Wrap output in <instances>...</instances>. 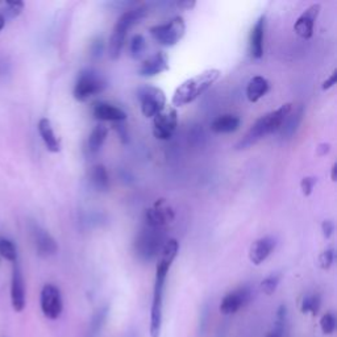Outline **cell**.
<instances>
[{
	"instance_id": "obj_26",
	"label": "cell",
	"mask_w": 337,
	"mask_h": 337,
	"mask_svg": "<svg viewBox=\"0 0 337 337\" xmlns=\"http://www.w3.org/2000/svg\"><path fill=\"white\" fill-rule=\"evenodd\" d=\"M0 256L12 264L17 261V246L12 240L0 237Z\"/></svg>"
},
{
	"instance_id": "obj_28",
	"label": "cell",
	"mask_w": 337,
	"mask_h": 337,
	"mask_svg": "<svg viewBox=\"0 0 337 337\" xmlns=\"http://www.w3.org/2000/svg\"><path fill=\"white\" fill-rule=\"evenodd\" d=\"M145 49H146V40L144 38V36L142 34H135L131 43H129L131 55H132L133 58H138V57H141Z\"/></svg>"
},
{
	"instance_id": "obj_20",
	"label": "cell",
	"mask_w": 337,
	"mask_h": 337,
	"mask_svg": "<svg viewBox=\"0 0 337 337\" xmlns=\"http://www.w3.org/2000/svg\"><path fill=\"white\" fill-rule=\"evenodd\" d=\"M37 129H38L40 137L44 141V144H45L46 149L50 153H59L61 152V141H59V138L55 135L52 121L48 117H43V119H40L38 124H37Z\"/></svg>"
},
{
	"instance_id": "obj_36",
	"label": "cell",
	"mask_w": 337,
	"mask_h": 337,
	"mask_svg": "<svg viewBox=\"0 0 337 337\" xmlns=\"http://www.w3.org/2000/svg\"><path fill=\"white\" fill-rule=\"evenodd\" d=\"M322 232L325 239H331L334 232V223L332 220H324L322 224Z\"/></svg>"
},
{
	"instance_id": "obj_37",
	"label": "cell",
	"mask_w": 337,
	"mask_h": 337,
	"mask_svg": "<svg viewBox=\"0 0 337 337\" xmlns=\"http://www.w3.org/2000/svg\"><path fill=\"white\" fill-rule=\"evenodd\" d=\"M336 80H337V70H333V71H332L331 75H329V77L327 78V79H325L324 82H323L322 89L324 90V91H325V90L332 89V87H333L334 85H336Z\"/></svg>"
},
{
	"instance_id": "obj_23",
	"label": "cell",
	"mask_w": 337,
	"mask_h": 337,
	"mask_svg": "<svg viewBox=\"0 0 337 337\" xmlns=\"http://www.w3.org/2000/svg\"><path fill=\"white\" fill-rule=\"evenodd\" d=\"M90 181H91L94 188H96L98 191H104L108 190L110 187V175H108L107 168L104 165H95L91 168V173H90Z\"/></svg>"
},
{
	"instance_id": "obj_13",
	"label": "cell",
	"mask_w": 337,
	"mask_h": 337,
	"mask_svg": "<svg viewBox=\"0 0 337 337\" xmlns=\"http://www.w3.org/2000/svg\"><path fill=\"white\" fill-rule=\"evenodd\" d=\"M251 301V288L249 286H241V287L228 292L221 299L220 312L223 315H233L239 312L241 308L246 306Z\"/></svg>"
},
{
	"instance_id": "obj_9",
	"label": "cell",
	"mask_w": 337,
	"mask_h": 337,
	"mask_svg": "<svg viewBox=\"0 0 337 337\" xmlns=\"http://www.w3.org/2000/svg\"><path fill=\"white\" fill-rule=\"evenodd\" d=\"M145 227L154 229H165L175 218L174 208L166 199H157L145 211Z\"/></svg>"
},
{
	"instance_id": "obj_5",
	"label": "cell",
	"mask_w": 337,
	"mask_h": 337,
	"mask_svg": "<svg viewBox=\"0 0 337 337\" xmlns=\"http://www.w3.org/2000/svg\"><path fill=\"white\" fill-rule=\"evenodd\" d=\"M166 241L167 239H166L165 230L145 227L138 233L133 244L136 256L140 260L149 262L160 256Z\"/></svg>"
},
{
	"instance_id": "obj_38",
	"label": "cell",
	"mask_w": 337,
	"mask_h": 337,
	"mask_svg": "<svg viewBox=\"0 0 337 337\" xmlns=\"http://www.w3.org/2000/svg\"><path fill=\"white\" fill-rule=\"evenodd\" d=\"M177 6L182 9H193L196 6L194 0H183V2H178Z\"/></svg>"
},
{
	"instance_id": "obj_3",
	"label": "cell",
	"mask_w": 337,
	"mask_h": 337,
	"mask_svg": "<svg viewBox=\"0 0 337 337\" xmlns=\"http://www.w3.org/2000/svg\"><path fill=\"white\" fill-rule=\"evenodd\" d=\"M220 75L221 73L218 69H208V70L202 71L200 74H196L195 77L184 80L175 89L174 94H173V107H183V106L193 103L200 95H203L207 90L211 89L212 85L218 82Z\"/></svg>"
},
{
	"instance_id": "obj_11",
	"label": "cell",
	"mask_w": 337,
	"mask_h": 337,
	"mask_svg": "<svg viewBox=\"0 0 337 337\" xmlns=\"http://www.w3.org/2000/svg\"><path fill=\"white\" fill-rule=\"evenodd\" d=\"M178 127V114L175 107L166 106L160 114L153 117V135L162 141L173 137Z\"/></svg>"
},
{
	"instance_id": "obj_21",
	"label": "cell",
	"mask_w": 337,
	"mask_h": 337,
	"mask_svg": "<svg viewBox=\"0 0 337 337\" xmlns=\"http://www.w3.org/2000/svg\"><path fill=\"white\" fill-rule=\"evenodd\" d=\"M241 125V119L236 115L224 114L214 119L211 123V131L218 135H225V133L236 132Z\"/></svg>"
},
{
	"instance_id": "obj_1",
	"label": "cell",
	"mask_w": 337,
	"mask_h": 337,
	"mask_svg": "<svg viewBox=\"0 0 337 337\" xmlns=\"http://www.w3.org/2000/svg\"><path fill=\"white\" fill-rule=\"evenodd\" d=\"M179 251V242L175 239H168L165 242L156 266V279H154L153 301L151 308V327L149 333L151 337H161L163 320V291H165V283L167 278L168 270L172 267L173 262L177 258Z\"/></svg>"
},
{
	"instance_id": "obj_29",
	"label": "cell",
	"mask_w": 337,
	"mask_h": 337,
	"mask_svg": "<svg viewBox=\"0 0 337 337\" xmlns=\"http://www.w3.org/2000/svg\"><path fill=\"white\" fill-rule=\"evenodd\" d=\"M301 120H302V110L299 111V112H297L295 115H292V116L288 115V116L286 117L285 121H283L282 127H281L279 131H282V135L291 136L292 133L297 131L298 125L301 123Z\"/></svg>"
},
{
	"instance_id": "obj_12",
	"label": "cell",
	"mask_w": 337,
	"mask_h": 337,
	"mask_svg": "<svg viewBox=\"0 0 337 337\" xmlns=\"http://www.w3.org/2000/svg\"><path fill=\"white\" fill-rule=\"evenodd\" d=\"M11 303L16 312H23L27 306V290H25L24 274L18 261L12 264L11 277Z\"/></svg>"
},
{
	"instance_id": "obj_39",
	"label": "cell",
	"mask_w": 337,
	"mask_h": 337,
	"mask_svg": "<svg viewBox=\"0 0 337 337\" xmlns=\"http://www.w3.org/2000/svg\"><path fill=\"white\" fill-rule=\"evenodd\" d=\"M329 151H331V145L320 144L319 148H318V154H319V156H325V154L328 153Z\"/></svg>"
},
{
	"instance_id": "obj_17",
	"label": "cell",
	"mask_w": 337,
	"mask_h": 337,
	"mask_svg": "<svg viewBox=\"0 0 337 337\" xmlns=\"http://www.w3.org/2000/svg\"><path fill=\"white\" fill-rule=\"evenodd\" d=\"M265 28H266V16L262 15L258 17L256 24L253 25L250 36H249V52H250L251 57L256 59L264 57Z\"/></svg>"
},
{
	"instance_id": "obj_16",
	"label": "cell",
	"mask_w": 337,
	"mask_h": 337,
	"mask_svg": "<svg viewBox=\"0 0 337 337\" xmlns=\"http://www.w3.org/2000/svg\"><path fill=\"white\" fill-rule=\"evenodd\" d=\"M168 70V57L165 52H157L142 61L138 68V74L141 77H156L158 74Z\"/></svg>"
},
{
	"instance_id": "obj_2",
	"label": "cell",
	"mask_w": 337,
	"mask_h": 337,
	"mask_svg": "<svg viewBox=\"0 0 337 337\" xmlns=\"http://www.w3.org/2000/svg\"><path fill=\"white\" fill-rule=\"evenodd\" d=\"M291 103H285V104H282L281 107L277 108V110L271 111L269 114L260 117V119L250 127V129L246 132V135L240 140L239 144L236 145L237 149H240V151H241V149H248L251 145L257 144L260 140L266 137V136L279 131L281 127H282L283 121L286 120V117L291 114Z\"/></svg>"
},
{
	"instance_id": "obj_33",
	"label": "cell",
	"mask_w": 337,
	"mask_h": 337,
	"mask_svg": "<svg viewBox=\"0 0 337 337\" xmlns=\"http://www.w3.org/2000/svg\"><path fill=\"white\" fill-rule=\"evenodd\" d=\"M316 183H318V178L316 177H304L301 182V188L303 195L310 196Z\"/></svg>"
},
{
	"instance_id": "obj_4",
	"label": "cell",
	"mask_w": 337,
	"mask_h": 337,
	"mask_svg": "<svg viewBox=\"0 0 337 337\" xmlns=\"http://www.w3.org/2000/svg\"><path fill=\"white\" fill-rule=\"evenodd\" d=\"M148 13L146 7H137V8L128 9L123 15L120 16L116 24L114 25L112 33L110 37V53L111 59H117L121 54L124 45H125V38L129 29L135 24H137L141 18H144Z\"/></svg>"
},
{
	"instance_id": "obj_14",
	"label": "cell",
	"mask_w": 337,
	"mask_h": 337,
	"mask_svg": "<svg viewBox=\"0 0 337 337\" xmlns=\"http://www.w3.org/2000/svg\"><path fill=\"white\" fill-rule=\"evenodd\" d=\"M322 6L319 3L311 4L308 8H306L302 12V15L297 18L294 24V31L298 36L303 40H310L313 36V29H315V23L319 17Z\"/></svg>"
},
{
	"instance_id": "obj_22",
	"label": "cell",
	"mask_w": 337,
	"mask_h": 337,
	"mask_svg": "<svg viewBox=\"0 0 337 337\" xmlns=\"http://www.w3.org/2000/svg\"><path fill=\"white\" fill-rule=\"evenodd\" d=\"M270 90V83L262 75H256L246 85V98L250 103H257L261 98H264Z\"/></svg>"
},
{
	"instance_id": "obj_40",
	"label": "cell",
	"mask_w": 337,
	"mask_h": 337,
	"mask_svg": "<svg viewBox=\"0 0 337 337\" xmlns=\"http://www.w3.org/2000/svg\"><path fill=\"white\" fill-rule=\"evenodd\" d=\"M336 172H337V165L336 163H333L331 167V179L333 182H336Z\"/></svg>"
},
{
	"instance_id": "obj_30",
	"label": "cell",
	"mask_w": 337,
	"mask_h": 337,
	"mask_svg": "<svg viewBox=\"0 0 337 337\" xmlns=\"http://www.w3.org/2000/svg\"><path fill=\"white\" fill-rule=\"evenodd\" d=\"M279 282H281V276L279 274H270L269 277H266L261 282V291L266 295H273L277 291V288H278Z\"/></svg>"
},
{
	"instance_id": "obj_31",
	"label": "cell",
	"mask_w": 337,
	"mask_h": 337,
	"mask_svg": "<svg viewBox=\"0 0 337 337\" xmlns=\"http://www.w3.org/2000/svg\"><path fill=\"white\" fill-rule=\"evenodd\" d=\"M320 328L324 334H332L336 329V316L332 312H327L320 319Z\"/></svg>"
},
{
	"instance_id": "obj_19",
	"label": "cell",
	"mask_w": 337,
	"mask_h": 337,
	"mask_svg": "<svg viewBox=\"0 0 337 337\" xmlns=\"http://www.w3.org/2000/svg\"><path fill=\"white\" fill-rule=\"evenodd\" d=\"M33 237L37 253L41 257H50V256H54L58 251V244H57L55 239L44 228L36 225L33 228Z\"/></svg>"
},
{
	"instance_id": "obj_34",
	"label": "cell",
	"mask_w": 337,
	"mask_h": 337,
	"mask_svg": "<svg viewBox=\"0 0 337 337\" xmlns=\"http://www.w3.org/2000/svg\"><path fill=\"white\" fill-rule=\"evenodd\" d=\"M7 7H8V11L11 12V16L17 17L24 11L25 4L24 2H20V0H13V2H7Z\"/></svg>"
},
{
	"instance_id": "obj_27",
	"label": "cell",
	"mask_w": 337,
	"mask_h": 337,
	"mask_svg": "<svg viewBox=\"0 0 337 337\" xmlns=\"http://www.w3.org/2000/svg\"><path fill=\"white\" fill-rule=\"evenodd\" d=\"M107 313H108V307H103L100 310H98L92 318L91 322V328H90V333L91 336H96L101 328L104 327V323L107 320Z\"/></svg>"
},
{
	"instance_id": "obj_15",
	"label": "cell",
	"mask_w": 337,
	"mask_h": 337,
	"mask_svg": "<svg viewBox=\"0 0 337 337\" xmlns=\"http://www.w3.org/2000/svg\"><path fill=\"white\" fill-rule=\"evenodd\" d=\"M92 116L99 121L121 123L127 120V112L110 101H96L92 106Z\"/></svg>"
},
{
	"instance_id": "obj_6",
	"label": "cell",
	"mask_w": 337,
	"mask_h": 337,
	"mask_svg": "<svg viewBox=\"0 0 337 337\" xmlns=\"http://www.w3.org/2000/svg\"><path fill=\"white\" fill-rule=\"evenodd\" d=\"M152 37L160 45L170 48L175 46L184 37L186 33V22L182 16H175L172 20L163 23V24H157L149 28Z\"/></svg>"
},
{
	"instance_id": "obj_24",
	"label": "cell",
	"mask_w": 337,
	"mask_h": 337,
	"mask_svg": "<svg viewBox=\"0 0 337 337\" xmlns=\"http://www.w3.org/2000/svg\"><path fill=\"white\" fill-rule=\"evenodd\" d=\"M107 135L108 129L104 125H101V124L96 125L89 136V142H87L89 151L91 153H96V152L100 151L101 146L104 145L106 140H107Z\"/></svg>"
},
{
	"instance_id": "obj_41",
	"label": "cell",
	"mask_w": 337,
	"mask_h": 337,
	"mask_svg": "<svg viewBox=\"0 0 337 337\" xmlns=\"http://www.w3.org/2000/svg\"><path fill=\"white\" fill-rule=\"evenodd\" d=\"M4 27H6V17L0 13V31H2Z\"/></svg>"
},
{
	"instance_id": "obj_32",
	"label": "cell",
	"mask_w": 337,
	"mask_h": 337,
	"mask_svg": "<svg viewBox=\"0 0 337 337\" xmlns=\"http://www.w3.org/2000/svg\"><path fill=\"white\" fill-rule=\"evenodd\" d=\"M334 262V249L327 248L325 250H323L319 256V266L323 270H328L331 269L332 265Z\"/></svg>"
},
{
	"instance_id": "obj_10",
	"label": "cell",
	"mask_w": 337,
	"mask_h": 337,
	"mask_svg": "<svg viewBox=\"0 0 337 337\" xmlns=\"http://www.w3.org/2000/svg\"><path fill=\"white\" fill-rule=\"evenodd\" d=\"M40 306L44 316L49 320H57L64 311L61 290L55 285L46 283L41 290Z\"/></svg>"
},
{
	"instance_id": "obj_25",
	"label": "cell",
	"mask_w": 337,
	"mask_h": 337,
	"mask_svg": "<svg viewBox=\"0 0 337 337\" xmlns=\"http://www.w3.org/2000/svg\"><path fill=\"white\" fill-rule=\"evenodd\" d=\"M322 306V298L319 294L312 292V294L304 295L301 302V311L302 313H310V315L316 316Z\"/></svg>"
},
{
	"instance_id": "obj_35",
	"label": "cell",
	"mask_w": 337,
	"mask_h": 337,
	"mask_svg": "<svg viewBox=\"0 0 337 337\" xmlns=\"http://www.w3.org/2000/svg\"><path fill=\"white\" fill-rule=\"evenodd\" d=\"M285 327H286V323L277 322L276 320L274 327L267 332L265 337H283L285 336Z\"/></svg>"
},
{
	"instance_id": "obj_7",
	"label": "cell",
	"mask_w": 337,
	"mask_h": 337,
	"mask_svg": "<svg viewBox=\"0 0 337 337\" xmlns=\"http://www.w3.org/2000/svg\"><path fill=\"white\" fill-rule=\"evenodd\" d=\"M107 87L104 78L92 69H85L79 73L74 85L73 95L78 101H85L94 95L103 92Z\"/></svg>"
},
{
	"instance_id": "obj_8",
	"label": "cell",
	"mask_w": 337,
	"mask_h": 337,
	"mask_svg": "<svg viewBox=\"0 0 337 337\" xmlns=\"http://www.w3.org/2000/svg\"><path fill=\"white\" fill-rule=\"evenodd\" d=\"M137 99L140 101V108L145 117L153 119L166 107L165 92L158 87L142 86L137 90Z\"/></svg>"
},
{
	"instance_id": "obj_18",
	"label": "cell",
	"mask_w": 337,
	"mask_h": 337,
	"mask_svg": "<svg viewBox=\"0 0 337 337\" xmlns=\"http://www.w3.org/2000/svg\"><path fill=\"white\" fill-rule=\"evenodd\" d=\"M276 245V239L271 236L261 237L257 241L253 242L250 249H249V260H250L251 264L258 266L262 262H265L269 258V256L273 253Z\"/></svg>"
}]
</instances>
